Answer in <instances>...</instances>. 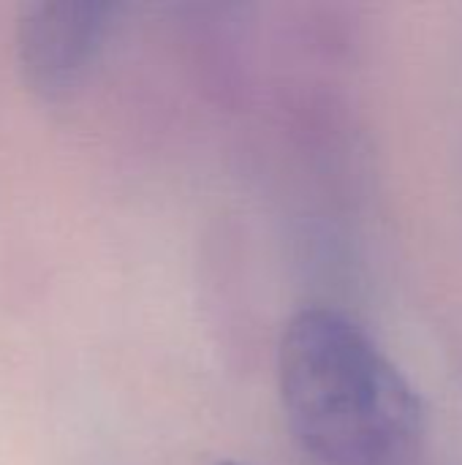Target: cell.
I'll use <instances>...</instances> for the list:
<instances>
[{"label":"cell","mask_w":462,"mask_h":465,"mask_svg":"<svg viewBox=\"0 0 462 465\" xmlns=\"http://www.w3.org/2000/svg\"><path fill=\"white\" fill-rule=\"evenodd\" d=\"M291 433L319 465H411L425 409L406 376L343 313L289 322L278 354Z\"/></svg>","instance_id":"cell-1"},{"label":"cell","mask_w":462,"mask_h":465,"mask_svg":"<svg viewBox=\"0 0 462 465\" xmlns=\"http://www.w3.org/2000/svg\"><path fill=\"white\" fill-rule=\"evenodd\" d=\"M106 19L109 3L98 0L33 3L19 27L22 63L30 79L49 93L65 90L98 46Z\"/></svg>","instance_id":"cell-2"},{"label":"cell","mask_w":462,"mask_h":465,"mask_svg":"<svg viewBox=\"0 0 462 465\" xmlns=\"http://www.w3.org/2000/svg\"><path fill=\"white\" fill-rule=\"evenodd\" d=\"M221 465H237V463H221Z\"/></svg>","instance_id":"cell-3"}]
</instances>
